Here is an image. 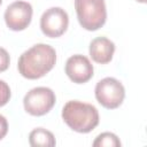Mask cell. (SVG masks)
<instances>
[{
    "mask_svg": "<svg viewBox=\"0 0 147 147\" xmlns=\"http://www.w3.org/2000/svg\"><path fill=\"white\" fill-rule=\"evenodd\" d=\"M56 63V52L47 44H36L21 54L17 69L26 79H39L48 74Z\"/></svg>",
    "mask_w": 147,
    "mask_h": 147,
    "instance_id": "6da1fadb",
    "label": "cell"
},
{
    "mask_svg": "<svg viewBox=\"0 0 147 147\" xmlns=\"http://www.w3.org/2000/svg\"><path fill=\"white\" fill-rule=\"evenodd\" d=\"M62 118L71 130L78 133L93 131L100 121L99 111L93 105L78 100H70L63 106Z\"/></svg>",
    "mask_w": 147,
    "mask_h": 147,
    "instance_id": "7a4b0ae2",
    "label": "cell"
},
{
    "mask_svg": "<svg viewBox=\"0 0 147 147\" xmlns=\"http://www.w3.org/2000/svg\"><path fill=\"white\" fill-rule=\"evenodd\" d=\"M75 9L80 26L87 31H96L107 21L105 0H75Z\"/></svg>",
    "mask_w": 147,
    "mask_h": 147,
    "instance_id": "3957f363",
    "label": "cell"
},
{
    "mask_svg": "<svg viewBox=\"0 0 147 147\" xmlns=\"http://www.w3.org/2000/svg\"><path fill=\"white\" fill-rule=\"evenodd\" d=\"M96 101L107 109L118 108L125 98V88L123 84L113 77H106L99 80L94 88Z\"/></svg>",
    "mask_w": 147,
    "mask_h": 147,
    "instance_id": "277c9868",
    "label": "cell"
},
{
    "mask_svg": "<svg viewBox=\"0 0 147 147\" xmlns=\"http://www.w3.org/2000/svg\"><path fill=\"white\" fill-rule=\"evenodd\" d=\"M56 102L55 93L52 88L39 86L31 88L23 99L24 110L32 116H44L52 110Z\"/></svg>",
    "mask_w": 147,
    "mask_h": 147,
    "instance_id": "5b68a950",
    "label": "cell"
},
{
    "mask_svg": "<svg viewBox=\"0 0 147 147\" xmlns=\"http://www.w3.org/2000/svg\"><path fill=\"white\" fill-rule=\"evenodd\" d=\"M69 16L61 7L46 9L40 17V30L48 38H59L68 29Z\"/></svg>",
    "mask_w": 147,
    "mask_h": 147,
    "instance_id": "8992f818",
    "label": "cell"
},
{
    "mask_svg": "<svg viewBox=\"0 0 147 147\" xmlns=\"http://www.w3.org/2000/svg\"><path fill=\"white\" fill-rule=\"evenodd\" d=\"M33 9L31 3L26 1H15L10 3L5 11V22L9 30L11 31H23L25 30L32 20Z\"/></svg>",
    "mask_w": 147,
    "mask_h": 147,
    "instance_id": "52a82bcc",
    "label": "cell"
},
{
    "mask_svg": "<svg viewBox=\"0 0 147 147\" xmlns=\"http://www.w3.org/2000/svg\"><path fill=\"white\" fill-rule=\"evenodd\" d=\"M64 71L69 79L76 84H85L93 77V65L91 61L82 54L70 56L64 65Z\"/></svg>",
    "mask_w": 147,
    "mask_h": 147,
    "instance_id": "ba28073f",
    "label": "cell"
},
{
    "mask_svg": "<svg viewBox=\"0 0 147 147\" xmlns=\"http://www.w3.org/2000/svg\"><path fill=\"white\" fill-rule=\"evenodd\" d=\"M88 53L95 63L107 64L113 60L115 53V44L107 37L94 38L90 42Z\"/></svg>",
    "mask_w": 147,
    "mask_h": 147,
    "instance_id": "9c48e42d",
    "label": "cell"
},
{
    "mask_svg": "<svg viewBox=\"0 0 147 147\" xmlns=\"http://www.w3.org/2000/svg\"><path fill=\"white\" fill-rule=\"evenodd\" d=\"M29 144L33 147H53L56 145L54 134L44 129V127H37L33 129L29 134Z\"/></svg>",
    "mask_w": 147,
    "mask_h": 147,
    "instance_id": "30bf717a",
    "label": "cell"
},
{
    "mask_svg": "<svg viewBox=\"0 0 147 147\" xmlns=\"http://www.w3.org/2000/svg\"><path fill=\"white\" fill-rule=\"evenodd\" d=\"M92 145L93 147H119L122 144L115 133L103 132L95 138Z\"/></svg>",
    "mask_w": 147,
    "mask_h": 147,
    "instance_id": "8fae6325",
    "label": "cell"
},
{
    "mask_svg": "<svg viewBox=\"0 0 147 147\" xmlns=\"http://www.w3.org/2000/svg\"><path fill=\"white\" fill-rule=\"evenodd\" d=\"M10 96H11V92L9 85L5 80L0 79V107L7 105L10 100Z\"/></svg>",
    "mask_w": 147,
    "mask_h": 147,
    "instance_id": "7c38bea8",
    "label": "cell"
},
{
    "mask_svg": "<svg viewBox=\"0 0 147 147\" xmlns=\"http://www.w3.org/2000/svg\"><path fill=\"white\" fill-rule=\"evenodd\" d=\"M9 64H10V56L8 52L5 48L0 47V72L6 71L9 68Z\"/></svg>",
    "mask_w": 147,
    "mask_h": 147,
    "instance_id": "4fadbf2b",
    "label": "cell"
},
{
    "mask_svg": "<svg viewBox=\"0 0 147 147\" xmlns=\"http://www.w3.org/2000/svg\"><path fill=\"white\" fill-rule=\"evenodd\" d=\"M8 132V122L7 118L0 114V140H2Z\"/></svg>",
    "mask_w": 147,
    "mask_h": 147,
    "instance_id": "5bb4252c",
    "label": "cell"
},
{
    "mask_svg": "<svg viewBox=\"0 0 147 147\" xmlns=\"http://www.w3.org/2000/svg\"><path fill=\"white\" fill-rule=\"evenodd\" d=\"M136 1H138V2H141V3H145V2H146V0H136Z\"/></svg>",
    "mask_w": 147,
    "mask_h": 147,
    "instance_id": "9a60e30c",
    "label": "cell"
},
{
    "mask_svg": "<svg viewBox=\"0 0 147 147\" xmlns=\"http://www.w3.org/2000/svg\"><path fill=\"white\" fill-rule=\"evenodd\" d=\"M1 3H2V0H0V6H1Z\"/></svg>",
    "mask_w": 147,
    "mask_h": 147,
    "instance_id": "2e32d148",
    "label": "cell"
}]
</instances>
